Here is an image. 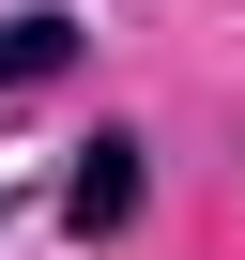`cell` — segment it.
Listing matches in <instances>:
<instances>
[{"label": "cell", "instance_id": "cell-1", "mask_svg": "<svg viewBox=\"0 0 245 260\" xmlns=\"http://www.w3.org/2000/svg\"><path fill=\"white\" fill-rule=\"evenodd\" d=\"M138 199H154V153L122 138V122H92L77 169H62V230H77V245H122V230H138Z\"/></svg>", "mask_w": 245, "mask_h": 260}, {"label": "cell", "instance_id": "cell-2", "mask_svg": "<svg viewBox=\"0 0 245 260\" xmlns=\"http://www.w3.org/2000/svg\"><path fill=\"white\" fill-rule=\"evenodd\" d=\"M62 61H77V16H16V31H0V92H31Z\"/></svg>", "mask_w": 245, "mask_h": 260}]
</instances>
